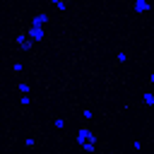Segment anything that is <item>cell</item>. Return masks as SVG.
<instances>
[{"label": "cell", "instance_id": "obj_2", "mask_svg": "<svg viewBox=\"0 0 154 154\" xmlns=\"http://www.w3.org/2000/svg\"><path fill=\"white\" fill-rule=\"evenodd\" d=\"M26 34H29L31 41H41V38H43V26H29Z\"/></svg>", "mask_w": 154, "mask_h": 154}, {"label": "cell", "instance_id": "obj_1", "mask_svg": "<svg viewBox=\"0 0 154 154\" xmlns=\"http://www.w3.org/2000/svg\"><path fill=\"white\" fill-rule=\"evenodd\" d=\"M14 43H17L19 48H31V43H34V41L29 38V34H22V31H19V34H17V38H14Z\"/></svg>", "mask_w": 154, "mask_h": 154}, {"label": "cell", "instance_id": "obj_10", "mask_svg": "<svg viewBox=\"0 0 154 154\" xmlns=\"http://www.w3.org/2000/svg\"><path fill=\"white\" fill-rule=\"evenodd\" d=\"M19 103H22V106H29V103H31V99H29L26 94H22V96H19Z\"/></svg>", "mask_w": 154, "mask_h": 154}, {"label": "cell", "instance_id": "obj_12", "mask_svg": "<svg viewBox=\"0 0 154 154\" xmlns=\"http://www.w3.org/2000/svg\"><path fill=\"white\" fill-rule=\"evenodd\" d=\"M82 116H84V118L89 120V118H91V108H84V111H82Z\"/></svg>", "mask_w": 154, "mask_h": 154}, {"label": "cell", "instance_id": "obj_3", "mask_svg": "<svg viewBox=\"0 0 154 154\" xmlns=\"http://www.w3.org/2000/svg\"><path fill=\"white\" fill-rule=\"evenodd\" d=\"M46 22H48V14H46V12H38V14L31 19V26H43Z\"/></svg>", "mask_w": 154, "mask_h": 154}, {"label": "cell", "instance_id": "obj_11", "mask_svg": "<svg viewBox=\"0 0 154 154\" xmlns=\"http://www.w3.org/2000/svg\"><path fill=\"white\" fill-rule=\"evenodd\" d=\"M12 72L19 75V72H22V63H14V65H12Z\"/></svg>", "mask_w": 154, "mask_h": 154}, {"label": "cell", "instance_id": "obj_6", "mask_svg": "<svg viewBox=\"0 0 154 154\" xmlns=\"http://www.w3.org/2000/svg\"><path fill=\"white\" fill-rule=\"evenodd\" d=\"M116 63H120V65H123V63H128V53H125V51L116 53Z\"/></svg>", "mask_w": 154, "mask_h": 154}, {"label": "cell", "instance_id": "obj_5", "mask_svg": "<svg viewBox=\"0 0 154 154\" xmlns=\"http://www.w3.org/2000/svg\"><path fill=\"white\" fill-rule=\"evenodd\" d=\"M142 101H144V106H152V103H154V94H152V91H144V94H142Z\"/></svg>", "mask_w": 154, "mask_h": 154}, {"label": "cell", "instance_id": "obj_8", "mask_svg": "<svg viewBox=\"0 0 154 154\" xmlns=\"http://www.w3.org/2000/svg\"><path fill=\"white\" fill-rule=\"evenodd\" d=\"M53 128H55V130H63V128H65V118H55V120H53Z\"/></svg>", "mask_w": 154, "mask_h": 154}, {"label": "cell", "instance_id": "obj_9", "mask_svg": "<svg viewBox=\"0 0 154 154\" xmlns=\"http://www.w3.org/2000/svg\"><path fill=\"white\" fill-rule=\"evenodd\" d=\"M53 7H55V10H65V7H67V2H63V0H55V2H53Z\"/></svg>", "mask_w": 154, "mask_h": 154}, {"label": "cell", "instance_id": "obj_7", "mask_svg": "<svg viewBox=\"0 0 154 154\" xmlns=\"http://www.w3.org/2000/svg\"><path fill=\"white\" fill-rule=\"evenodd\" d=\"M17 91H19V94H29V84H26V82H19V84H17Z\"/></svg>", "mask_w": 154, "mask_h": 154}, {"label": "cell", "instance_id": "obj_4", "mask_svg": "<svg viewBox=\"0 0 154 154\" xmlns=\"http://www.w3.org/2000/svg\"><path fill=\"white\" fill-rule=\"evenodd\" d=\"M147 10H149V5H147L144 0H137V2H135V12H147Z\"/></svg>", "mask_w": 154, "mask_h": 154}]
</instances>
